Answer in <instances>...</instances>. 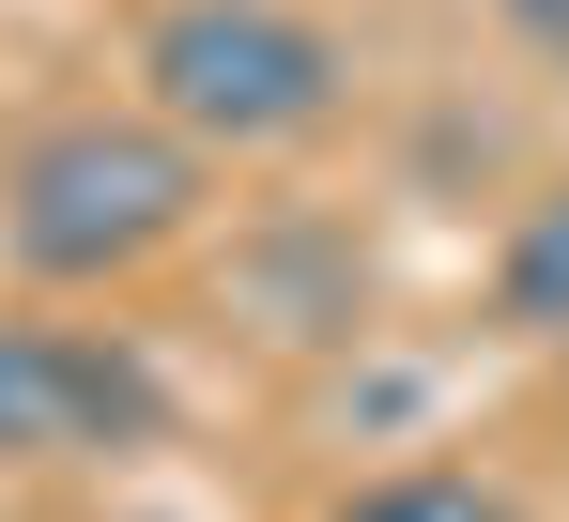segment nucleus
Instances as JSON below:
<instances>
[{
	"label": "nucleus",
	"mask_w": 569,
	"mask_h": 522,
	"mask_svg": "<svg viewBox=\"0 0 569 522\" xmlns=\"http://www.w3.org/2000/svg\"><path fill=\"white\" fill-rule=\"evenodd\" d=\"M200 215V139L170 108H62L0 170V261L47 292H108Z\"/></svg>",
	"instance_id": "1"
},
{
	"label": "nucleus",
	"mask_w": 569,
	"mask_h": 522,
	"mask_svg": "<svg viewBox=\"0 0 569 522\" xmlns=\"http://www.w3.org/2000/svg\"><path fill=\"white\" fill-rule=\"evenodd\" d=\"M339 92L355 62L308 0H154L139 31V108H170L200 154H292L339 123Z\"/></svg>",
	"instance_id": "2"
},
{
	"label": "nucleus",
	"mask_w": 569,
	"mask_h": 522,
	"mask_svg": "<svg viewBox=\"0 0 569 522\" xmlns=\"http://www.w3.org/2000/svg\"><path fill=\"white\" fill-rule=\"evenodd\" d=\"M170 445V369L108 323H0V476Z\"/></svg>",
	"instance_id": "3"
},
{
	"label": "nucleus",
	"mask_w": 569,
	"mask_h": 522,
	"mask_svg": "<svg viewBox=\"0 0 569 522\" xmlns=\"http://www.w3.org/2000/svg\"><path fill=\"white\" fill-rule=\"evenodd\" d=\"M492 323L508 339H569V184H539L492 247Z\"/></svg>",
	"instance_id": "4"
},
{
	"label": "nucleus",
	"mask_w": 569,
	"mask_h": 522,
	"mask_svg": "<svg viewBox=\"0 0 569 522\" xmlns=\"http://www.w3.org/2000/svg\"><path fill=\"white\" fill-rule=\"evenodd\" d=\"M339 522H523L492 476H462V461H400V476H370Z\"/></svg>",
	"instance_id": "5"
},
{
	"label": "nucleus",
	"mask_w": 569,
	"mask_h": 522,
	"mask_svg": "<svg viewBox=\"0 0 569 522\" xmlns=\"http://www.w3.org/2000/svg\"><path fill=\"white\" fill-rule=\"evenodd\" d=\"M508 16H523V31H555V47H569V0H508Z\"/></svg>",
	"instance_id": "6"
}]
</instances>
